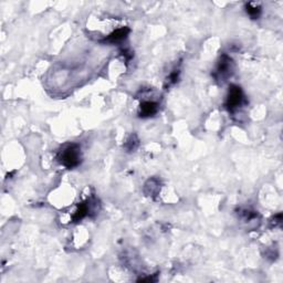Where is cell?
Returning <instances> with one entry per match:
<instances>
[{
    "label": "cell",
    "mask_w": 283,
    "mask_h": 283,
    "mask_svg": "<svg viewBox=\"0 0 283 283\" xmlns=\"http://www.w3.org/2000/svg\"><path fill=\"white\" fill-rule=\"evenodd\" d=\"M81 147L78 144H68L61 148L58 159L66 168H74L81 163Z\"/></svg>",
    "instance_id": "1"
},
{
    "label": "cell",
    "mask_w": 283,
    "mask_h": 283,
    "mask_svg": "<svg viewBox=\"0 0 283 283\" xmlns=\"http://www.w3.org/2000/svg\"><path fill=\"white\" fill-rule=\"evenodd\" d=\"M245 103V95L241 88L238 85H231L229 88V92H228L226 106L229 111H235L240 108Z\"/></svg>",
    "instance_id": "2"
},
{
    "label": "cell",
    "mask_w": 283,
    "mask_h": 283,
    "mask_svg": "<svg viewBox=\"0 0 283 283\" xmlns=\"http://www.w3.org/2000/svg\"><path fill=\"white\" fill-rule=\"evenodd\" d=\"M234 70V63L233 60L228 57V56H222L221 59H220L219 63L216 68L215 71V77L217 80H226L228 77L231 76Z\"/></svg>",
    "instance_id": "3"
},
{
    "label": "cell",
    "mask_w": 283,
    "mask_h": 283,
    "mask_svg": "<svg viewBox=\"0 0 283 283\" xmlns=\"http://www.w3.org/2000/svg\"><path fill=\"white\" fill-rule=\"evenodd\" d=\"M128 33L129 29L126 28V27H123V28L113 31V32L105 39V41L110 43H120L127 38Z\"/></svg>",
    "instance_id": "4"
},
{
    "label": "cell",
    "mask_w": 283,
    "mask_h": 283,
    "mask_svg": "<svg viewBox=\"0 0 283 283\" xmlns=\"http://www.w3.org/2000/svg\"><path fill=\"white\" fill-rule=\"evenodd\" d=\"M157 110H158V104L154 101H144L141 104V116L149 117L156 114Z\"/></svg>",
    "instance_id": "5"
},
{
    "label": "cell",
    "mask_w": 283,
    "mask_h": 283,
    "mask_svg": "<svg viewBox=\"0 0 283 283\" xmlns=\"http://www.w3.org/2000/svg\"><path fill=\"white\" fill-rule=\"evenodd\" d=\"M246 10H247V14L249 15L252 19H258L261 15V7L252 2L248 3L246 7Z\"/></svg>",
    "instance_id": "6"
}]
</instances>
